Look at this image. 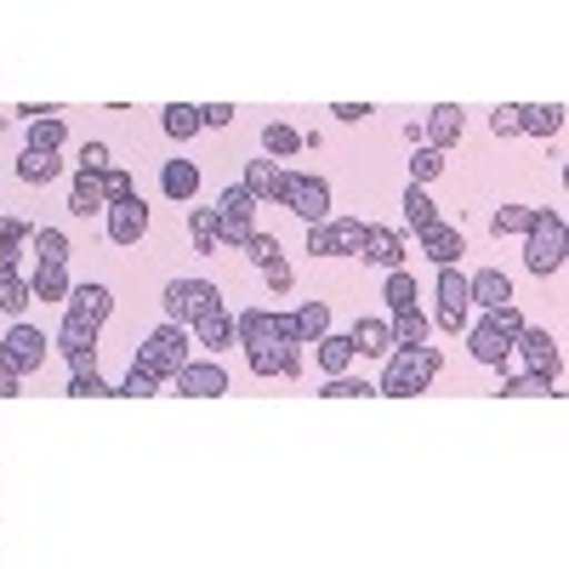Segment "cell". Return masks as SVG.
<instances>
[{
  "instance_id": "1",
  "label": "cell",
  "mask_w": 569,
  "mask_h": 569,
  "mask_svg": "<svg viewBox=\"0 0 569 569\" xmlns=\"http://www.w3.org/2000/svg\"><path fill=\"white\" fill-rule=\"evenodd\" d=\"M233 330H240L246 342V359L257 376H297L302 370V353H297V325L291 313H268V308H251L233 319Z\"/></svg>"
},
{
  "instance_id": "2",
  "label": "cell",
  "mask_w": 569,
  "mask_h": 569,
  "mask_svg": "<svg viewBox=\"0 0 569 569\" xmlns=\"http://www.w3.org/2000/svg\"><path fill=\"white\" fill-rule=\"evenodd\" d=\"M439 348H399L388 353V370H382V382H376V393H388V399H416L427 393V382L439 376Z\"/></svg>"
},
{
  "instance_id": "3",
  "label": "cell",
  "mask_w": 569,
  "mask_h": 569,
  "mask_svg": "<svg viewBox=\"0 0 569 569\" xmlns=\"http://www.w3.org/2000/svg\"><path fill=\"white\" fill-rule=\"evenodd\" d=\"M518 330H525V313H518V308H496V313H485L479 325L467 330V348H472L479 365H507Z\"/></svg>"
},
{
  "instance_id": "4",
  "label": "cell",
  "mask_w": 569,
  "mask_h": 569,
  "mask_svg": "<svg viewBox=\"0 0 569 569\" xmlns=\"http://www.w3.org/2000/svg\"><path fill=\"white\" fill-rule=\"evenodd\" d=\"M569 257V233H563V217L558 211H536L530 217V233H525V268L530 273H558Z\"/></svg>"
},
{
  "instance_id": "5",
  "label": "cell",
  "mask_w": 569,
  "mask_h": 569,
  "mask_svg": "<svg viewBox=\"0 0 569 569\" xmlns=\"http://www.w3.org/2000/svg\"><path fill=\"white\" fill-rule=\"evenodd\" d=\"M188 342H194V337H188L182 325H160V330H149V342L137 348L131 365H137L142 376H154V382H171V376L188 365Z\"/></svg>"
},
{
  "instance_id": "6",
  "label": "cell",
  "mask_w": 569,
  "mask_h": 569,
  "mask_svg": "<svg viewBox=\"0 0 569 569\" xmlns=\"http://www.w3.org/2000/svg\"><path fill=\"white\" fill-rule=\"evenodd\" d=\"M273 200H279V206H291L308 228H313V222H330V182L313 177V171H279Z\"/></svg>"
},
{
  "instance_id": "7",
  "label": "cell",
  "mask_w": 569,
  "mask_h": 569,
  "mask_svg": "<svg viewBox=\"0 0 569 569\" xmlns=\"http://www.w3.org/2000/svg\"><path fill=\"white\" fill-rule=\"evenodd\" d=\"M211 308H222V291H217L211 279H171L166 284V325L194 330Z\"/></svg>"
},
{
  "instance_id": "8",
  "label": "cell",
  "mask_w": 569,
  "mask_h": 569,
  "mask_svg": "<svg viewBox=\"0 0 569 569\" xmlns=\"http://www.w3.org/2000/svg\"><path fill=\"white\" fill-rule=\"evenodd\" d=\"M211 211H217V240H222V251H228V246H246L251 233H257V222H251V217H257V200L246 194L240 182L222 188V200H217Z\"/></svg>"
},
{
  "instance_id": "9",
  "label": "cell",
  "mask_w": 569,
  "mask_h": 569,
  "mask_svg": "<svg viewBox=\"0 0 569 569\" xmlns=\"http://www.w3.org/2000/svg\"><path fill=\"white\" fill-rule=\"evenodd\" d=\"M365 228L359 217H330V222H313L308 228V251L313 257H359L365 251Z\"/></svg>"
},
{
  "instance_id": "10",
  "label": "cell",
  "mask_w": 569,
  "mask_h": 569,
  "mask_svg": "<svg viewBox=\"0 0 569 569\" xmlns=\"http://www.w3.org/2000/svg\"><path fill=\"white\" fill-rule=\"evenodd\" d=\"M0 365H7L12 376L40 370V365H46V337H40L34 325H12L7 337H0Z\"/></svg>"
},
{
  "instance_id": "11",
  "label": "cell",
  "mask_w": 569,
  "mask_h": 569,
  "mask_svg": "<svg viewBox=\"0 0 569 569\" xmlns=\"http://www.w3.org/2000/svg\"><path fill=\"white\" fill-rule=\"evenodd\" d=\"M472 297H467V273L461 268H439V325L445 330H467Z\"/></svg>"
},
{
  "instance_id": "12",
  "label": "cell",
  "mask_w": 569,
  "mask_h": 569,
  "mask_svg": "<svg viewBox=\"0 0 569 569\" xmlns=\"http://www.w3.org/2000/svg\"><path fill=\"white\" fill-rule=\"evenodd\" d=\"M512 348L525 353L530 376H547V382H552V376H558V342L547 337L541 325H525V330H518V342H512Z\"/></svg>"
},
{
  "instance_id": "13",
  "label": "cell",
  "mask_w": 569,
  "mask_h": 569,
  "mask_svg": "<svg viewBox=\"0 0 569 569\" xmlns=\"http://www.w3.org/2000/svg\"><path fill=\"white\" fill-rule=\"evenodd\" d=\"M171 382H177V393H188V399H217V393H228V370H222V365H194V359H188V365L171 376Z\"/></svg>"
},
{
  "instance_id": "14",
  "label": "cell",
  "mask_w": 569,
  "mask_h": 569,
  "mask_svg": "<svg viewBox=\"0 0 569 569\" xmlns=\"http://www.w3.org/2000/svg\"><path fill=\"white\" fill-rule=\"evenodd\" d=\"M142 233H149V206H142V200L109 206V240H114V246H137Z\"/></svg>"
},
{
  "instance_id": "15",
  "label": "cell",
  "mask_w": 569,
  "mask_h": 569,
  "mask_svg": "<svg viewBox=\"0 0 569 569\" xmlns=\"http://www.w3.org/2000/svg\"><path fill=\"white\" fill-rule=\"evenodd\" d=\"M467 297L479 302V308H490V313L496 308H512V279L501 268H479V273L467 279Z\"/></svg>"
},
{
  "instance_id": "16",
  "label": "cell",
  "mask_w": 569,
  "mask_h": 569,
  "mask_svg": "<svg viewBox=\"0 0 569 569\" xmlns=\"http://www.w3.org/2000/svg\"><path fill=\"white\" fill-rule=\"evenodd\" d=\"M69 313H80V319H91V325H103V319L114 313V297H109V284H98V279H86V284H69Z\"/></svg>"
},
{
  "instance_id": "17",
  "label": "cell",
  "mask_w": 569,
  "mask_h": 569,
  "mask_svg": "<svg viewBox=\"0 0 569 569\" xmlns=\"http://www.w3.org/2000/svg\"><path fill=\"white\" fill-rule=\"evenodd\" d=\"M365 262H376V268H388V273H399V262H405V240L393 228H365V251H359Z\"/></svg>"
},
{
  "instance_id": "18",
  "label": "cell",
  "mask_w": 569,
  "mask_h": 569,
  "mask_svg": "<svg viewBox=\"0 0 569 569\" xmlns=\"http://www.w3.org/2000/svg\"><path fill=\"white\" fill-rule=\"evenodd\" d=\"M421 251L433 257L439 268H456L461 262V251H467V240L450 228V222H433V228H421Z\"/></svg>"
},
{
  "instance_id": "19",
  "label": "cell",
  "mask_w": 569,
  "mask_h": 569,
  "mask_svg": "<svg viewBox=\"0 0 569 569\" xmlns=\"http://www.w3.org/2000/svg\"><path fill=\"white\" fill-rule=\"evenodd\" d=\"M188 337H194L200 348H211V353H222L228 342H240V330H233V313H228V308H211L194 330H188Z\"/></svg>"
},
{
  "instance_id": "20",
  "label": "cell",
  "mask_w": 569,
  "mask_h": 569,
  "mask_svg": "<svg viewBox=\"0 0 569 569\" xmlns=\"http://www.w3.org/2000/svg\"><path fill=\"white\" fill-rule=\"evenodd\" d=\"M98 330H103V325H91V319L69 313V319H63V330H58L63 359H91V348H98Z\"/></svg>"
},
{
  "instance_id": "21",
  "label": "cell",
  "mask_w": 569,
  "mask_h": 569,
  "mask_svg": "<svg viewBox=\"0 0 569 569\" xmlns=\"http://www.w3.org/2000/svg\"><path fill=\"white\" fill-rule=\"evenodd\" d=\"M69 211H74V217H98V211H109V194H103V177H98V171H80V177H74V188H69Z\"/></svg>"
},
{
  "instance_id": "22",
  "label": "cell",
  "mask_w": 569,
  "mask_h": 569,
  "mask_svg": "<svg viewBox=\"0 0 569 569\" xmlns=\"http://www.w3.org/2000/svg\"><path fill=\"white\" fill-rule=\"evenodd\" d=\"M348 348H353V353H365V359L388 353V348H393V330H388V319H359V325L348 330Z\"/></svg>"
},
{
  "instance_id": "23",
  "label": "cell",
  "mask_w": 569,
  "mask_h": 569,
  "mask_svg": "<svg viewBox=\"0 0 569 569\" xmlns=\"http://www.w3.org/2000/svg\"><path fill=\"white\" fill-rule=\"evenodd\" d=\"M160 188H166L177 206H188V200L200 194V166H194V160H171V166L160 171Z\"/></svg>"
},
{
  "instance_id": "24",
  "label": "cell",
  "mask_w": 569,
  "mask_h": 569,
  "mask_svg": "<svg viewBox=\"0 0 569 569\" xmlns=\"http://www.w3.org/2000/svg\"><path fill=\"white\" fill-rule=\"evenodd\" d=\"M563 126V103H530L518 109V137H558Z\"/></svg>"
},
{
  "instance_id": "25",
  "label": "cell",
  "mask_w": 569,
  "mask_h": 569,
  "mask_svg": "<svg viewBox=\"0 0 569 569\" xmlns=\"http://www.w3.org/2000/svg\"><path fill=\"white\" fill-rule=\"evenodd\" d=\"M421 137H427V149H439V154H445L450 142L461 137V109H456V103H439V109H433V120H427V131H421Z\"/></svg>"
},
{
  "instance_id": "26",
  "label": "cell",
  "mask_w": 569,
  "mask_h": 569,
  "mask_svg": "<svg viewBox=\"0 0 569 569\" xmlns=\"http://www.w3.org/2000/svg\"><path fill=\"white\" fill-rule=\"evenodd\" d=\"M34 257H40V268H69V233L63 228H34Z\"/></svg>"
},
{
  "instance_id": "27",
  "label": "cell",
  "mask_w": 569,
  "mask_h": 569,
  "mask_svg": "<svg viewBox=\"0 0 569 569\" xmlns=\"http://www.w3.org/2000/svg\"><path fill=\"white\" fill-rule=\"evenodd\" d=\"M291 325H297V342H319V337H330V308L325 302H302L291 313Z\"/></svg>"
},
{
  "instance_id": "28",
  "label": "cell",
  "mask_w": 569,
  "mask_h": 569,
  "mask_svg": "<svg viewBox=\"0 0 569 569\" xmlns=\"http://www.w3.org/2000/svg\"><path fill=\"white\" fill-rule=\"evenodd\" d=\"M319 348V370L337 382V376H348V365H353V348H348V337H319L313 342Z\"/></svg>"
},
{
  "instance_id": "29",
  "label": "cell",
  "mask_w": 569,
  "mask_h": 569,
  "mask_svg": "<svg viewBox=\"0 0 569 569\" xmlns=\"http://www.w3.org/2000/svg\"><path fill=\"white\" fill-rule=\"evenodd\" d=\"M188 233H194V251H200V257H217V251H222V240H217V211H211V206L188 211Z\"/></svg>"
},
{
  "instance_id": "30",
  "label": "cell",
  "mask_w": 569,
  "mask_h": 569,
  "mask_svg": "<svg viewBox=\"0 0 569 569\" xmlns=\"http://www.w3.org/2000/svg\"><path fill=\"white\" fill-rule=\"evenodd\" d=\"M388 330H393V342H399V348H427V313H421V308L393 313V319H388Z\"/></svg>"
},
{
  "instance_id": "31",
  "label": "cell",
  "mask_w": 569,
  "mask_h": 569,
  "mask_svg": "<svg viewBox=\"0 0 569 569\" xmlns=\"http://www.w3.org/2000/svg\"><path fill=\"white\" fill-rule=\"evenodd\" d=\"M63 149V114H46L29 126V154H58Z\"/></svg>"
},
{
  "instance_id": "32",
  "label": "cell",
  "mask_w": 569,
  "mask_h": 569,
  "mask_svg": "<svg viewBox=\"0 0 569 569\" xmlns=\"http://www.w3.org/2000/svg\"><path fill=\"white\" fill-rule=\"evenodd\" d=\"M58 171H63V160H58V154H29V149H23V160H18V177H23L29 188L58 182Z\"/></svg>"
},
{
  "instance_id": "33",
  "label": "cell",
  "mask_w": 569,
  "mask_h": 569,
  "mask_svg": "<svg viewBox=\"0 0 569 569\" xmlns=\"http://www.w3.org/2000/svg\"><path fill=\"white\" fill-rule=\"evenodd\" d=\"M240 188H246L251 200H273V188H279V166H273V160H251Z\"/></svg>"
},
{
  "instance_id": "34",
  "label": "cell",
  "mask_w": 569,
  "mask_h": 569,
  "mask_svg": "<svg viewBox=\"0 0 569 569\" xmlns=\"http://www.w3.org/2000/svg\"><path fill=\"white\" fill-rule=\"evenodd\" d=\"M29 297H40V302H58V297H69V268H34V279H29Z\"/></svg>"
},
{
  "instance_id": "35",
  "label": "cell",
  "mask_w": 569,
  "mask_h": 569,
  "mask_svg": "<svg viewBox=\"0 0 569 569\" xmlns=\"http://www.w3.org/2000/svg\"><path fill=\"white\" fill-rule=\"evenodd\" d=\"M34 297H29V279H18V268H0V308L7 313H23Z\"/></svg>"
},
{
  "instance_id": "36",
  "label": "cell",
  "mask_w": 569,
  "mask_h": 569,
  "mask_svg": "<svg viewBox=\"0 0 569 569\" xmlns=\"http://www.w3.org/2000/svg\"><path fill=\"white\" fill-rule=\"evenodd\" d=\"M23 240H34V228L18 222V217H0V268H12V257H18Z\"/></svg>"
},
{
  "instance_id": "37",
  "label": "cell",
  "mask_w": 569,
  "mask_h": 569,
  "mask_svg": "<svg viewBox=\"0 0 569 569\" xmlns=\"http://www.w3.org/2000/svg\"><path fill=\"white\" fill-rule=\"evenodd\" d=\"M405 217H410V228H416V233L439 222V211H433V200H427V194H421V188H416V182L405 188Z\"/></svg>"
},
{
  "instance_id": "38",
  "label": "cell",
  "mask_w": 569,
  "mask_h": 569,
  "mask_svg": "<svg viewBox=\"0 0 569 569\" xmlns=\"http://www.w3.org/2000/svg\"><path fill=\"white\" fill-rule=\"evenodd\" d=\"M262 149L284 160V154H297V149H302V131H297V126H279V120H273V126L262 131Z\"/></svg>"
},
{
  "instance_id": "39",
  "label": "cell",
  "mask_w": 569,
  "mask_h": 569,
  "mask_svg": "<svg viewBox=\"0 0 569 569\" xmlns=\"http://www.w3.org/2000/svg\"><path fill=\"white\" fill-rule=\"evenodd\" d=\"M382 297H388V308H393V313H410V308H416V279H410L405 268H399V273H388V291H382Z\"/></svg>"
},
{
  "instance_id": "40",
  "label": "cell",
  "mask_w": 569,
  "mask_h": 569,
  "mask_svg": "<svg viewBox=\"0 0 569 569\" xmlns=\"http://www.w3.org/2000/svg\"><path fill=\"white\" fill-rule=\"evenodd\" d=\"M194 131H200V109H188V103H171L166 109V137L182 142V137H194Z\"/></svg>"
},
{
  "instance_id": "41",
  "label": "cell",
  "mask_w": 569,
  "mask_h": 569,
  "mask_svg": "<svg viewBox=\"0 0 569 569\" xmlns=\"http://www.w3.org/2000/svg\"><path fill=\"white\" fill-rule=\"evenodd\" d=\"M501 393H507V399H541V393H552V399H558L563 388H552L547 376H530V370H525V376H518V382H507Z\"/></svg>"
},
{
  "instance_id": "42",
  "label": "cell",
  "mask_w": 569,
  "mask_h": 569,
  "mask_svg": "<svg viewBox=\"0 0 569 569\" xmlns=\"http://www.w3.org/2000/svg\"><path fill=\"white\" fill-rule=\"evenodd\" d=\"M439 171H445V154H439V149H427V142H421V149L410 154V177H416V188H421V182H433Z\"/></svg>"
},
{
  "instance_id": "43",
  "label": "cell",
  "mask_w": 569,
  "mask_h": 569,
  "mask_svg": "<svg viewBox=\"0 0 569 569\" xmlns=\"http://www.w3.org/2000/svg\"><path fill=\"white\" fill-rule=\"evenodd\" d=\"M530 217H536L530 206H501L496 222H490V228H496V240H501V233H530Z\"/></svg>"
},
{
  "instance_id": "44",
  "label": "cell",
  "mask_w": 569,
  "mask_h": 569,
  "mask_svg": "<svg viewBox=\"0 0 569 569\" xmlns=\"http://www.w3.org/2000/svg\"><path fill=\"white\" fill-rule=\"evenodd\" d=\"M240 251H246V257H251L257 268H268V262H279V240H273V233H251V240H246Z\"/></svg>"
},
{
  "instance_id": "45",
  "label": "cell",
  "mask_w": 569,
  "mask_h": 569,
  "mask_svg": "<svg viewBox=\"0 0 569 569\" xmlns=\"http://www.w3.org/2000/svg\"><path fill=\"white\" fill-rule=\"evenodd\" d=\"M69 393H74V399H109V393H120V388H109L103 376L91 370V376H74V382H69Z\"/></svg>"
},
{
  "instance_id": "46",
  "label": "cell",
  "mask_w": 569,
  "mask_h": 569,
  "mask_svg": "<svg viewBox=\"0 0 569 569\" xmlns=\"http://www.w3.org/2000/svg\"><path fill=\"white\" fill-rule=\"evenodd\" d=\"M103 194H109V206H120V200H137V182H131L126 171H103Z\"/></svg>"
},
{
  "instance_id": "47",
  "label": "cell",
  "mask_w": 569,
  "mask_h": 569,
  "mask_svg": "<svg viewBox=\"0 0 569 569\" xmlns=\"http://www.w3.org/2000/svg\"><path fill=\"white\" fill-rule=\"evenodd\" d=\"M262 279H268V291H273V297H284V291H291V279H297V273H291V262L279 257V262H268V268H262Z\"/></svg>"
},
{
  "instance_id": "48",
  "label": "cell",
  "mask_w": 569,
  "mask_h": 569,
  "mask_svg": "<svg viewBox=\"0 0 569 569\" xmlns=\"http://www.w3.org/2000/svg\"><path fill=\"white\" fill-rule=\"evenodd\" d=\"M120 393H126V399H149V393H160V382H154V376H142V370L131 365V370H126V388H120Z\"/></svg>"
},
{
  "instance_id": "49",
  "label": "cell",
  "mask_w": 569,
  "mask_h": 569,
  "mask_svg": "<svg viewBox=\"0 0 569 569\" xmlns=\"http://www.w3.org/2000/svg\"><path fill=\"white\" fill-rule=\"evenodd\" d=\"M325 399H365V393H376V388H365V382H353V376H337L330 388H319Z\"/></svg>"
},
{
  "instance_id": "50",
  "label": "cell",
  "mask_w": 569,
  "mask_h": 569,
  "mask_svg": "<svg viewBox=\"0 0 569 569\" xmlns=\"http://www.w3.org/2000/svg\"><path fill=\"white\" fill-rule=\"evenodd\" d=\"M80 171H109V149H103V142H86V149H80Z\"/></svg>"
},
{
  "instance_id": "51",
  "label": "cell",
  "mask_w": 569,
  "mask_h": 569,
  "mask_svg": "<svg viewBox=\"0 0 569 569\" xmlns=\"http://www.w3.org/2000/svg\"><path fill=\"white\" fill-rule=\"evenodd\" d=\"M490 126H496V137H518V109H512V103H501V109L490 114Z\"/></svg>"
},
{
  "instance_id": "52",
  "label": "cell",
  "mask_w": 569,
  "mask_h": 569,
  "mask_svg": "<svg viewBox=\"0 0 569 569\" xmlns=\"http://www.w3.org/2000/svg\"><path fill=\"white\" fill-rule=\"evenodd\" d=\"M233 120V109L228 103H211V109H200V126H228Z\"/></svg>"
},
{
  "instance_id": "53",
  "label": "cell",
  "mask_w": 569,
  "mask_h": 569,
  "mask_svg": "<svg viewBox=\"0 0 569 569\" xmlns=\"http://www.w3.org/2000/svg\"><path fill=\"white\" fill-rule=\"evenodd\" d=\"M330 114H337V120H348V126H353V120H365L370 109H365V103H337V109H330Z\"/></svg>"
},
{
  "instance_id": "54",
  "label": "cell",
  "mask_w": 569,
  "mask_h": 569,
  "mask_svg": "<svg viewBox=\"0 0 569 569\" xmlns=\"http://www.w3.org/2000/svg\"><path fill=\"white\" fill-rule=\"evenodd\" d=\"M12 393H23V388H18V376H12L7 365H0V399H12Z\"/></svg>"
},
{
  "instance_id": "55",
  "label": "cell",
  "mask_w": 569,
  "mask_h": 569,
  "mask_svg": "<svg viewBox=\"0 0 569 569\" xmlns=\"http://www.w3.org/2000/svg\"><path fill=\"white\" fill-rule=\"evenodd\" d=\"M0 126H7V109H0Z\"/></svg>"
}]
</instances>
